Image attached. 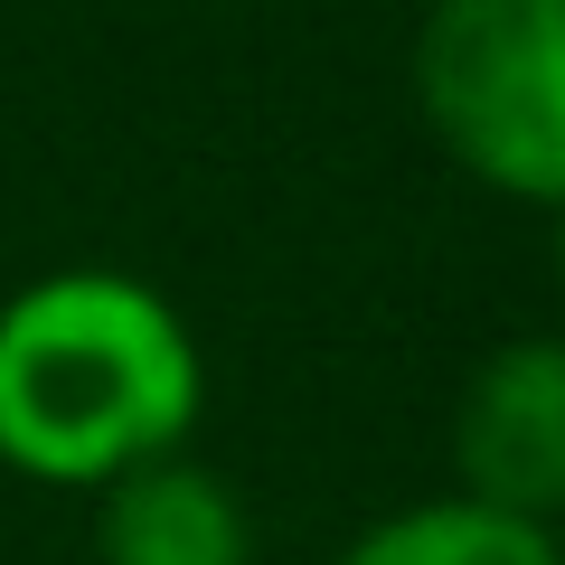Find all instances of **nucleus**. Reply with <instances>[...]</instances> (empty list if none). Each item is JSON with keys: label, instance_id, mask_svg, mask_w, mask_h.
I'll return each instance as SVG.
<instances>
[{"label": "nucleus", "instance_id": "obj_6", "mask_svg": "<svg viewBox=\"0 0 565 565\" xmlns=\"http://www.w3.org/2000/svg\"><path fill=\"white\" fill-rule=\"evenodd\" d=\"M556 282H565V207H556Z\"/></svg>", "mask_w": 565, "mask_h": 565}, {"label": "nucleus", "instance_id": "obj_3", "mask_svg": "<svg viewBox=\"0 0 565 565\" xmlns=\"http://www.w3.org/2000/svg\"><path fill=\"white\" fill-rule=\"evenodd\" d=\"M452 471L462 500L509 519H565V330H519L471 367L452 405Z\"/></svg>", "mask_w": 565, "mask_h": 565}, {"label": "nucleus", "instance_id": "obj_2", "mask_svg": "<svg viewBox=\"0 0 565 565\" xmlns=\"http://www.w3.org/2000/svg\"><path fill=\"white\" fill-rule=\"evenodd\" d=\"M415 104L490 199L565 207V0H434Z\"/></svg>", "mask_w": 565, "mask_h": 565}, {"label": "nucleus", "instance_id": "obj_5", "mask_svg": "<svg viewBox=\"0 0 565 565\" xmlns=\"http://www.w3.org/2000/svg\"><path fill=\"white\" fill-rule=\"evenodd\" d=\"M340 565H565V556H556V527L481 509L452 490V500H415L396 519L359 527L340 546Z\"/></svg>", "mask_w": 565, "mask_h": 565}, {"label": "nucleus", "instance_id": "obj_4", "mask_svg": "<svg viewBox=\"0 0 565 565\" xmlns=\"http://www.w3.org/2000/svg\"><path fill=\"white\" fill-rule=\"evenodd\" d=\"M95 556L104 565H255L245 500L189 452L114 471L95 490Z\"/></svg>", "mask_w": 565, "mask_h": 565}, {"label": "nucleus", "instance_id": "obj_1", "mask_svg": "<svg viewBox=\"0 0 565 565\" xmlns=\"http://www.w3.org/2000/svg\"><path fill=\"white\" fill-rule=\"evenodd\" d=\"M207 396V359L189 321L132 274L29 282L0 311V462L47 490H104L189 444Z\"/></svg>", "mask_w": 565, "mask_h": 565}, {"label": "nucleus", "instance_id": "obj_7", "mask_svg": "<svg viewBox=\"0 0 565 565\" xmlns=\"http://www.w3.org/2000/svg\"><path fill=\"white\" fill-rule=\"evenodd\" d=\"M556 556H565V527H556Z\"/></svg>", "mask_w": 565, "mask_h": 565}]
</instances>
